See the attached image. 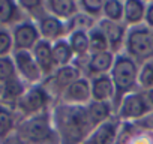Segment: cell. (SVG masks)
<instances>
[{
    "mask_svg": "<svg viewBox=\"0 0 153 144\" xmlns=\"http://www.w3.org/2000/svg\"><path fill=\"white\" fill-rule=\"evenodd\" d=\"M51 119L60 144H83L93 129L86 107L57 102L53 107Z\"/></svg>",
    "mask_w": 153,
    "mask_h": 144,
    "instance_id": "cell-1",
    "label": "cell"
},
{
    "mask_svg": "<svg viewBox=\"0 0 153 144\" xmlns=\"http://www.w3.org/2000/svg\"><path fill=\"white\" fill-rule=\"evenodd\" d=\"M138 69H140V65L135 60H132L129 56H126L125 53H120L116 56L114 65L110 71V78L116 90L114 101H113L114 114L122 99L126 95L138 90Z\"/></svg>",
    "mask_w": 153,
    "mask_h": 144,
    "instance_id": "cell-2",
    "label": "cell"
},
{
    "mask_svg": "<svg viewBox=\"0 0 153 144\" xmlns=\"http://www.w3.org/2000/svg\"><path fill=\"white\" fill-rule=\"evenodd\" d=\"M17 134L26 144H60L53 125L51 110L21 120L18 123Z\"/></svg>",
    "mask_w": 153,
    "mask_h": 144,
    "instance_id": "cell-3",
    "label": "cell"
},
{
    "mask_svg": "<svg viewBox=\"0 0 153 144\" xmlns=\"http://www.w3.org/2000/svg\"><path fill=\"white\" fill-rule=\"evenodd\" d=\"M123 53L138 65L153 59V30L144 24L128 29Z\"/></svg>",
    "mask_w": 153,
    "mask_h": 144,
    "instance_id": "cell-4",
    "label": "cell"
},
{
    "mask_svg": "<svg viewBox=\"0 0 153 144\" xmlns=\"http://www.w3.org/2000/svg\"><path fill=\"white\" fill-rule=\"evenodd\" d=\"M51 102H53L51 95L41 83V84H35V86L27 87V90L24 92V95L18 101L15 111H17L20 120H24V119L50 111Z\"/></svg>",
    "mask_w": 153,
    "mask_h": 144,
    "instance_id": "cell-5",
    "label": "cell"
},
{
    "mask_svg": "<svg viewBox=\"0 0 153 144\" xmlns=\"http://www.w3.org/2000/svg\"><path fill=\"white\" fill-rule=\"evenodd\" d=\"M152 111V107L147 101V96L144 92H132L129 95H126L122 102L119 104L117 110H116V117L122 122H138L140 119H143L144 116H147Z\"/></svg>",
    "mask_w": 153,
    "mask_h": 144,
    "instance_id": "cell-6",
    "label": "cell"
},
{
    "mask_svg": "<svg viewBox=\"0 0 153 144\" xmlns=\"http://www.w3.org/2000/svg\"><path fill=\"white\" fill-rule=\"evenodd\" d=\"M83 75V72L80 68H76L74 63L69 66H63V68H57L54 71V74L48 78H45L42 81L44 87L48 90V93L51 95L53 101L59 99L60 95L76 80H80Z\"/></svg>",
    "mask_w": 153,
    "mask_h": 144,
    "instance_id": "cell-7",
    "label": "cell"
},
{
    "mask_svg": "<svg viewBox=\"0 0 153 144\" xmlns=\"http://www.w3.org/2000/svg\"><path fill=\"white\" fill-rule=\"evenodd\" d=\"M12 60L15 65V71L18 78H21L27 86L41 84L44 81V77L33 59L32 51H14Z\"/></svg>",
    "mask_w": 153,
    "mask_h": 144,
    "instance_id": "cell-8",
    "label": "cell"
},
{
    "mask_svg": "<svg viewBox=\"0 0 153 144\" xmlns=\"http://www.w3.org/2000/svg\"><path fill=\"white\" fill-rule=\"evenodd\" d=\"M11 35L14 41V51H32L41 41L38 26L32 20H24L11 27Z\"/></svg>",
    "mask_w": 153,
    "mask_h": 144,
    "instance_id": "cell-9",
    "label": "cell"
},
{
    "mask_svg": "<svg viewBox=\"0 0 153 144\" xmlns=\"http://www.w3.org/2000/svg\"><path fill=\"white\" fill-rule=\"evenodd\" d=\"M92 101V90H90V80L87 77H81L72 83L59 98L60 104L65 105H75V107H87Z\"/></svg>",
    "mask_w": 153,
    "mask_h": 144,
    "instance_id": "cell-10",
    "label": "cell"
},
{
    "mask_svg": "<svg viewBox=\"0 0 153 144\" xmlns=\"http://www.w3.org/2000/svg\"><path fill=\"white\" fill-rule=\"evenodd\" d=\"M120 126L122 120L114 116L110 120L95 126L83 144H116Z\"/></svg>",
    "mask_w": 153,
    "mask_h": 144,
    "instance_id": "cell-11",
    "label": "cell"
},
{
    "mask_svg": "<svg viewBox=\"0 0 153 144\" xmlns=\"http://www.w3.org/2000/svg\"><path fill=\"white\" fill-rule=\"evenodd\" d=\"M38 30L41 35L42 41H47L50 44H54L60 39H66L69 32H68V24L50 14H47L44 18H41L38 23Z\"/></svg>",
    "mask_w": 153,
    "mask_h": 144,
    "instance_id": "cell-12",
    "label": "cell"
},
{
    "mask_svg": "<svg viewBox=\"0 0 153 144\" xmlns=\"http://www.w3.org/2000/svg\"><path fill=\"white\" fill-rule=\"evenodd\" d=\"M98 26L102 29V32L107 36L110 51L114 56L123 53L125 41H126V35H128V27L123 23H113V21H107V20H99Z\"/></svg>",
    "mask_w": 153,
    "mask_h": 144,
    "instance_id": "cell-13",
    "label": "cell"
},
{
    "mask_svg": "<svg viewBox=\"0 0 153 144\" xmlns=\"http://www.w3.org/2000/svg\"><path fill=\"white\" fill-rule=\"evenodd\" d=\"M116 56L111 51L105 53H98V54H90L86 60V65L83 68V75L87 78H93L98 75H107L114 65Z\"/></svg>",
    "mask_w": 153,
    "mask_h": 144,
    "instance_id": "cell-14",
    "label": "cell"
},
{
    "mask_svg": "<svg viewBox=\"0 0 153 144\" xmlns=\"http://www.w3.org/2000/svg\"><path fill=\"white\" fill-rule=\"evenodd\" d=\"M32 54H33V59L41 71V74L45 78L51 77L56 71V65H54V59H53V48H51V44L47 42V41H39L36 44V47L32 50Z\"/></svg>",
    "mask_w": 153,
    "mask_h": 144,
    "instance_id": "cell-15",
    "label": "cell"
},
{
    "mask_svg": "<svg viewBox=\"0 0 153 144\" xmlns=\"http://www.w3.org/2000/svg\"><path fill=\"white\" fill-rule=\"evenodd\" d=\"M27 87L29 86L18 77L3 83L2 86H0V104H3V105L11 107V108L15 110L18 101L21 99V96L24 95Z\"/></svg>",
    "mask_w": 153,
    "mask_h": 144,
    "instance_id": "cell-16",
    "label": "cell"
},
{
    "mask_svg": "<svg viewBox=\"0 0 153 144\" xmlns=\"http://www.w3.org/2000/svg\"><path fill=\"white\" fill-rule=\"evenodd\" d=\"M90 80V90H92V101L96 102H111L114 101V86L110 78V74L107 75H98Z\"/></svg>",
    "mask_w": 153,
    "mask_h": 144,
    "instance_id": "cell-17",
    "label": "cell"
},
{
    "mask_svg": "<svg viewBox=\"0 0 153 144\" xmlns=\"http://www.w3.org/2000/svg\"><path fill=\"white\" fill-rule=\"evenodd\" d=\"M45 9L50 15L65 23H69L80 12L78 2H75V0H48L45 2Z\"/></svg>",
    "mask_w": 153,
    "mask_h": 144,
    "instance_id": "cell-18",
    "label": "cell"
},
{
    "mask_svg": "<svg viewBox=\"0 0 153 144\" xmlns=\"http://www.w3.org/2000/svg\"><path fill=\"white\" fill-rule=\"evenodd\" d=\"M147 2L141 0H126L123 2V24L131 29L144 24Z\"/></svg>",
    "mask_w": 153,
    "mask_h": 144,
    "instance_id": "cell-19",
    "label": "cell"
},
{
    "mask_svg": "<svg viewBox=\"0 0 153 144\" xmlns=\"http://www.w3.org/2000/svg\"><path fill=\"white\" fill-rule=\"evenodd\" d=\"M27 20L21 11L18 2L12 0H0V27L11 29L15 24Z\"/></svg>",
    "mask_w": 153,
    "mask_h": 144,
    "instance_id": "cell-20",
    "label": "cell"
},
{
    "mask_svg": "<svg viewBox=\"0 0 153 144\" xmlns=\"http://www.w3.org/2000/svg\"><path fill=\"white\" fill-rule=\"evenodd\" d=\"M68 42L71 45V50L75 56L74 62H86L90 56V47H89V35L83 30H75L68 35Z\"/></svg>",
    "mask_w": 153,
    "mask_h": 144,
    "instance_id": "cell-21",
    "label": "cell"
},
{
    "mask_svg": "<svg viewBox=\"0 0 153 144\" xmlns=\"http://www.w3.org/2000/svg\"><path fill=\"white\" fill-rule=\"evenodd\" d=\"M87 108V114L89 119L92 122V126H98L107 120H110L111 117H114V108L111 102H96V101H90Z\"/></svg>",
    "mask_w": 153,
    "mask_h": 144,
    "instance_id": "cell-22",
    "label": "cell"
},
{
    "mask_svg": "<svg viewBox=\"0 0 153 144\" xmlns=\"http://www.w3.org/2000/svg\"><path fill=\"white\" fill-rule=\"evenodd\" d=\"M20 117L17 111L11 107H6L3 104H0V140H3L14 132H17Z\"/></svg>",
    "mask_w": 153,
    "mask_h": 144,
    "instance_id": "cell-23",
    "label": "cell"
},
{
    "mask_svg": "<svg viewBox=\"0 0 153 144\" xmlns=\"http://www.w3.org/2000/svg\"><path fill=\"white\" fill-rule=\"evenodd\" d=\"M51 48H53V59H54L56 69L63 68V66H69L74 63L75 56L71 50L68 39H60V41L51 44Z\"/></svg>",
    "mask_w": 153,
    "mask_h": 144,
    "instance_id": "cell-24",
    "label": "cell"
},
{
    "mask_svg": "<svg viewBox=\"0 0 153 144\" xmlns=\"http://www.w3.org/2000/svg\"><path fill=\"white\" fill-rule=\"evenodd\" d=\"M21 11L24 12L27 20H32L38 23L41 18H44L48 12L45 9V2H39V0H21L18 2Z\"/></svg>",
    "mask_w": 153,
    "mask_h": 144,
    "instance_id": "cell-25",
    "label": "cell"
},
{
    "mask_svg": "<svg viewBox=\"0 0 153 144\" xmlns=\"http://www.w3.org/2000/svg\"><path fill=\"white\" fill-rule=\"evenodd\" d=\"M89 47H90V54H98V53H105L110 51V45L107 41L105 33L102 32V29L96 24L95 27H92L89 32Z\"/></svg>",
    "mask_w": 153,
    "mask_h": 144,
    "instance_id": "cell-26",
    "label": "cell"
},
{
    "mask_svg": "<svg viewBox=\"0 0 153 144\" xmlns=\"http://www.w3.org/2000/svg\"><path fill=\"white\" fill-rule=\"evenodd\" d=\"M153 89V59L140 65L138 69V90L149 92Z\"/></svg>",
    "mask_w": 153,
    "mask_h": 144,
    "instance_id": "cell-27",
    "label": "cell"
},
{
    "mask_svg": "<svg viewBox=\"0 0 153 144\" xmlns=\"http://www.w3.org/2000/svg\"><path fill=\"white\" fill-rule=\"evenodd\" d=\"M102 20L113 23H123V2H120V0H105Z\"/></svg>",
    "mask_w": 153,
    "mask_h": 144,
    "instance_id": "cell-28",
    "label": "cell"
},
{
    "mask_svg": "<svg viewBox=\"0 0 153 144\" xmlns=\"http://www.w3.org/2000/svg\"><path fill=\"white\" fill-rule=\"evenodd\" d=\"M104 2L105 0H80L78 6L80 11L95 21L102 20V11H104Z\"/></svg>",
    "mask_w": 153,
    "mask_h": 144,
    "instance_id": "cell-29",
    "label": "cell"
},
{
    "mask_svg": "<svg viewBox=\"0 0 153 144\" xmlns=\"http://www.w3.org/2000/svg\"><path fill=\"white\" fill-rule=\"evenodd\" d=\"M68 24V32H75V30H83V32H89L92 27H95L98 24V21H95L93 18H90L89 15L83 14L81 11L76 14Z\"/></svg>",
    "mask_w": 153,
    "mask_h": 144,
    "instance_id": "cell-30",
    "label": "cell"
},
{
    "mask_svg": "<svg viewBox=\"0 0 153 144\" xmlns=\"http://www.w3.org/2000/svg\"><path fill=\"white\" fill-rule=\"evenodd\" d=\"M18 77L17 75V71H15V65L12 60V56L8 57H0V86L3 83L12 80Z\"/></svg>",
    "mask_w": 153,
    "mask_h": 144,
    "instance_id": "cell-31",
    "label": "cell"
},
{
    "mask_svg": "<svg viewBox=\"0 0 153 144\" xmlns=\"http://www.w3.org/2000/svg\"><path fill=\"white\" fill-rule=\"evenodd\" d=\"M14 53V41L11 29L0 27V57H8Z\"/></svg>",
    "mask_w": 153,
    "mask_h": 144,
    "instance_id": "cell-32",
    "label": "cell"
},
{
    "mask_svg": "<svg viewBox=\"0 0 153 144\" xmlns=\"http://www.w3.org/2000/svg\"><path fill=\"white\" fill-rule=\"evenodd\" d=\"M134 125H135L138 129H141V131L153 132V110H152L147 116H144L143 119H140L138 122H134Z\"/></svg>",
    "mask_w": 153,
    "mask_h": 144,
    "instance_id": "cell-33",
    "label": "cell"
},
{
    "mask_svg": "<svg viewBox=\"0 0 153 144\" xmlns=\"http://www.w3.org/2000/svg\"><path fill=\"white\" fill-rule=\"evenodd\" d=\"M144 26H147L150 30H153V2H147L146 17H144Z\"/></svg>",
    "mask_w": 153,
    "mask_h": 144,
    "instance_id": "cell-34",
    "label": "cell"
},
{
    "mask_svg": "<svg viewBox=\"0 0 153 144\" xmlns=\"http://www.w3.org/2000/svg\"><path fill=\"white\" fill-rule=\"evenodd\" d=\"M0 144H26V143L21 140V137L17 132H14L12 135H9V137H6L3 140H0Z\"/></svg>",
    "mask_w": 153,
    "mask_h": 144,
    "instance_id": "cell-35",
    "label": "cell"
},
{
    "mask_svg": "<svg viewBox=\"0 0 153 144\" xmlns=\"http://www.w3.org/2000/svg\"><path fill=\"white\" fill-rule=\"evenodd\" d=\"M146 96H147V101H149V104H150V107L153 110V89L149 90V92H146Z\"/></svg>",
    "mask_w": 153,
    "mask_h": 144,
    "instance_id": "cell-36",
    "label": "cell"
}]
</instances>
